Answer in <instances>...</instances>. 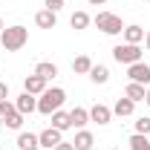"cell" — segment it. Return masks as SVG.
<instances>
[{
    "mask_svg": "<svg viewBox=\"0 0 150 150\" xmlns=\"http://www.w3.org/2000/svg\"><path fill=\"white\" fill-rule=\"evenodd\" d=\"M26 43H29V29L20 26V23L6 26V29L0 32V46H3L6 52H18V49H23Z\"/></svg>",
    "mask_w": 150,
    "mask_h": 150,
    "instance_id": "1",
    "label": "cell"
},
{
    "mask_svg": "<svg viewBox=\"0 0 150 150\" xmlns=\"http://www.w3.org/2000/svg\"><path fill=\"white\" fill-rule=\"evenodd\" d=\"M64 101H67V93L61 87H46L40 93V98H38V112L40 115H52L55 110L64 107Z\"/></svg>",
    "mask_w": 150,
    "mask_h": 150,
    "instance_id": "2",
    "label": "cell"
},
{
    "mask_svg": "<svg viewBox=\"0 0 150 150\" xmlns=\"http://www.w3.org/2000/svg\"><path fill=\"white\" fill-rule=\"evenodd\" d=\"M142 46L139 43H118V46H112V58L118 61V64H124V67H130V64H139L142 61Z\"/></svg>",
    "mask_w": 150,
    "mask_h": 150,
    "instance_id": "3",
    "label": "cell"
},
{
    "mask_svg": "<svg viewBox=\"0 0 150 150\" xmlns=\"http://www.w3.org/2000/svg\"><path fill=\"white\" fill-rule=\"evenodd\" d=\"M93 23L104 32V35H121V32H124L121 18H118V15H112V12H98V15L93 18Z\"/></svg>",
    "mask_w": 150,
    "mask_h": 150,
    "instance_id": "4",
    "label": "cell"
},
{
    "mask_svg": "<svg viewBox=\"0 0 150 150\" xmlns=\"http://www.w3.org/2000/svg\"><path fill=\"white\" fill-rule=\"evenodd\" d=\"M127 78L133 84H142V87H150V64L139 61V64H130L127 67Z\"/></svg>",
    "mask_w": 150,
    "mask_h": 150,
    "instance_id": "5",
    "label": "cell"
},
{
    "mask_svg": "<svg viewBox=\"0 0 150 150\" xmlns=\"http://www.w3.org/2000/svg\"><path fill=\"white\" fill-rule=\"evenodd\" d=\"M61 142H64V133L55 130V127H46L43 133H38V144H40L43 150H55Z\"/></svg>",
    "mask_w": 150,
    "mask_h": 150,
    "instance_id": "6",
    "label": "cell"
},
{
    "mask_svg": "<svg viewBox=\"0 0 150 150\" xmlns=\"http://www.w3.org/2000/svg\"><path fill=\"white\" fill-rule=\"evenodd\" d=\"M15 110H18L20 115H32V112L38 110V98H35L32 93H26V90H23V93L15 98Z\"/></svg>",
    "mask_w": 150,
    "mask_h": 150,
    "instance_id": "7",
    "label": "cell"
},
{
    "mask_svg": "<svg viewBox=\"0 0 150 150\" xmlns=\"http://www.w3.org/2000/svg\"><path fill=\"white\" fill-rule=\"evenodd\" d=\"M90 121H95V124H110L112 121V110L107 104H95V107H90Z\"/></svg>",
    "mask_w": 150,
    "mask_h": 150,
    "instance_id": "8",
    "label": "cell"
},
{
    "mask_svg": "<svg viewBox=\"0 0 150 150\" xmlns=\"http://www.w3.org/2000/svg\"><path fill=\"white\" fill-rule=\"evenodd\" d=\"M46 84H49V81H43V78L35 75V72L23 78V90H26V93H32V95H40L43 90H46Z\"/></svg>",
    "mask_w": 150,
    "mask_h": 150,
    "instance_id": "9",
    "label": "cell"
},
{
    "mask_svg": "<svg viewBox=\"0 0 150 150\" xmlns=\"http://www.w3.org/2000/svg\"><path fill=\"white\" fill-rule=\"evenodd\" d=\"M133 110H136V101H130L127 95H124V98H118V101L112 104V115H118V118H127V115H133Z\"/></svg>",
    "mask_w": 150,
    "mask_h": 150,
    "instance_id": "10",
    "label": "cell"
},
{
    "mask_svg": "<svg viewBox=\"0 0 150 150\" xmlns=\"http://www.w3.org/2000/svg\"><path fill=\"white\" fill-rule=\"evenodd\" d=\"M35 23L40 26V29H55L58 15H55V12H49V9H40V12L35 15Z\"/></svg>",
    "mask_w": 150,
    "mask_h": 150,
    "instance_id": "11",
    "label": "cell"
},
{
    "mask_svg": "<svg viewBox=\"0 0 150 150\" xmlns=\"http://www.w3.org/2000/svg\"><path fill=\"white\" fill-rule=\"evenodd\" d=\"M124 43H142L144 40V29L139 26V23H130V26H124Z\"/></svg>",
    "mask_w": 150,
    "mask_h": 150,
    "instance_id": "12",
    "label": "cell"
},
{
    "mask_svg": "<svg viewBox=\"0 0 150 150\" xmlns=\"http://www.w3.org/2000/svg\"><path fill=\"white\" fill-rule=\"evenodd\" d=\"M72 144H75V150H93L95 139H93V133H90V130H78V133H75V139H72Z\"/></svg>",
    "mask_w": 150,
    "mask_h": 150,
    "instance_id": "13",
    "label": "cell"
},
{
    "mask_svg": "<svg viewBox=\"0 0 150 150\" xmlns=\"http://www.w3.org/2000/svg\"><path fill=\"white\" fill-rule=\"evenodd\" d=\"M69 121H72V127L84 130V127H87V121H90V110H84V107H75V110H69Z\"/></svg>",
    "mask_w": 150,
    "mask_h": 150,
    "instance_id": "14",
    "label": "cell"
},
{
    "mask_svg": "<svg viewBox=\"0 0 150 150\" xmlns=\"http://www.w3.org/2000/svg\"><path fill=\"white\" fill-rule=\"evenodd\" d=\"M35 75H40L43 81H52V78L58 75V67L52 64V61H40V64L35 67Z\"/></svg>",
    "mask_w": 150,
    "mask_h": 150,
    "instance_id": "15",
    "label": "cell"
},
{
    "mask_svg": "<svg viewBox=\"0 0 150 150\" xmlns=\"http://www.w3.org/2000/svg\"><path fill=\"white\" fill-rule=\"evenodd\" d=\"M90 81H93V84H107V81H110V69H107L104 64H93V69H90Z\"/></svg>",
    "mask_w": 150,
    "mask_h": 150,
    "instance_id": "16",
    "label": "cell"
},
{
    "mask_svg": "<svg viewBox=\"0 0 150 150\" xmlns=\"http://www.w3.org/2000/svg\"><path fill=\"white\" fill-rule=\"evenodd\" d=\"M52 127H55V130H69V127H72V121H69V112H64V110H55L52 112Z\"/></svg>",
    "mask_w": 150,
    "mask_h": 150,
    "instance_id": "17",
    "label": "cell"
},
{
    "mask_svg": "<svg viewBox=\"0 0 150 150\" xmlns=\"http://www.w3.org/2000/svg\"><path fill=\"white\" fill-rule=\"evenodd\" d=\"M90 69H93V58H90V55H78V58L72 61V72L90 75Z\"/></svg>",
    "mask_w": 150,
    "mask_h": 150,
    "instance_id": "18",
    "label": "cell"
},
{
    "mask_svg": "<svg viewBox=\"0 0 150 150\" xmlns=\"http://www.w3.org/2000/svg\"><path fill=\"white\" fill-rule=\"evenodd\" d=\"M90 23H93V18H90L87 12H75L72 18H69V26H72L75 32H81V29H87Z\"/></svg>",
    "mask_w": 150,
    "mask_h": 150,
    "instance_id": "19",
    "label": "cell"
},
{
    "mask_svg": "<svg viewBox=\"0 0 150 150\" xmlns=\"http://www.w3.org/2000/svg\"><path fill=\"white\" fill-rule=\"evenodd\" d=\"M144 93H147V90H144V87H142V84H127V90H124V95H127V98H130V101H136V104H139V101H144Z\"/></svg>",
    "mask_w": 150,
    "mask_h": 150,
    "instance_id": "20",
    "label": "cell"
},
{
    "mask_svg": "<svg viewBox=\"0 0 150 150\" xmlns=\"http://www.w3.org/2000/svg\"><path fill=\"white\" fill-rule=\"evenodd\" d=\"M18 147L20 150L38 147V136H35V133H20V136H18Z\"/></svg>",
    "mask_w": 150,
    "mask_h": 150,
    "instance_id": "21",
    "label": "cell"
},
{
    "mask_svg": "<svg viewBox=\"0 0 150 150\" xmlns=\"http://www.w3.org/2000/svg\"><path fill=\"white\" fill-rule=\"evenodd\" d=\"M130 150H150V139L133 133V136H130Z\"/></svg>",
    "mask_w": 150,
    "mask_h": 150,
    "instance_id": "22",
    "label": "cell"
},
{
    "mask_svg": "<svg viewBox=\"0 0 150 150\" xmlns=\"http://www.w3.org/2000/svg\"><path fill=\"white\" fill-rule=\"evenodd\" d=\"M23 118H26V115H20V112L15 110L12 115H9V118H6V121H3V124H6L9 130H20V127H23Z\"/></svg>",
    "mask_w": 150,
    "mask_h": 150,
    "instance_id": "23",
    "label": "cell"
},
{
    "mask_svg": "<svg viewBox=\"0 0 150 150\" xmlns=\"http://www.w3.org/2000/svg\"><path fill=\"white\" fill-rule=\"evenodd\" d=\"M12 112H15V101H9V98H6V101H0V121H6Z\"/></svg>",
    "mask_w": 150,
    "mask_h": 150,
    "instance_id": "24",
    "label": "cell"
},
{
    "mask_svg": "<svg viewBox=\"0 0 150 150\" xmlns=\"http://www.w3.org/2000/svg\"><path fill=\"white\" fill-rule=\"evenodd\" d=\"M136 133H139V136H150V115L136 121Z\"/></svg>",
    "mask_w": 150,
    "mask_h": 150,
    "instance_id": "25",
    "label": "cell"
},
{
    "mask_svg": "<svg viewBox=\"0 0 150 150\" xmlns=\"http://www.w3.org/2000/svg\"><path fill=\"white\" fill-rule=\"evenodd\" d=\"M43 6H46V9H49V12H61V9H64V0H43Z\"/></svg>",
    "mask_w": 150,
    "mask_h": 150,
    "instance_id": "26",
    "label": "cell"
},
{
    "mask_svg": "<svg viewBox=\"0 0 150 150\" xmlns=\"http://www.w3.org/2000/svg\"><path fill=\"white\" fill-rule=\"evenodd\" d=\"M6 98H9V84L0 81V101H6Z\"/></svg>",
    "mask_w": 150,
    "mask_h": 150,
    "instance_id": "27",
    "label": "cell"
},
{
    "mask_svg": "<svg viewBox=\"0 0 150 150\" xmlns=\"http://www.w3.org/2000/svg\"><path fill=\"white\" fill-rule=\"evenodd\" d=\"M55 150H75V144H72V142H61Z\"/></svg>",
    "mask_w": 150,
    "mask_h": 150,
    "instance_id": "28",
    "label": "cell"
},
{
    "mask_svg": "<svg viewBox=\"0 0 150 150\" xmlns=\"http://www.w3.org/2000/svg\"><path fill=\"white\" fill-rule=\"evenodd\" d=\"M144 49H147V52H150V29H147V32H144Z\"/></svg>",
    "mask_w": 150,
    "mask_h": 150,
    "instance_id": "29",
    "label": "cell"
},
{
    "mask_svg": "<svg viewBox=\"0 0 150 150\" xmlns=\"http://www.w3.org/2000/svg\"><path fill=\"white\" fill-rule=\"evenodd\" d=\"M87 3H90V6H104L107 0H87Z\"/></svg>",
    "mask_w": 150,
    "mask_h": 150,
    "instance_id": "30",
    "label": "cell"
},
{
    "mask_svg": "<svg viewBox=\"0 0 150 150\" xmlns=\"http://www.w3.org/2000/svg\"><path fill=\"white\" fill-rule=\"evenodd\" d=\"M144 104L150 107V87H147V93H144Z\"/></svg>",
    "mask_w": 150,
    "mask_h": 150,
    "instance_id": "31",
    "label": "cell"
},
{
    "mask_svg": "<svg viewBox=\"0 0 150 150\" xmlns=\"http://www.w3.org/2000/svg\"><path fill=\"white\" fill-rule=\"evenodd\" d=\"M29 150H43V147H40V144H38V147H29Z\"/></svg>",
    "mask_w": 150,
    "mask_h": 150,
    "instance_id": "32",
    "label": "cell"
},
{
    "mask_svg": "<svg viewBox=\"0 0 150 150\" xmlns=\"http://www.w3.org/2000/svg\"><path fill=\"white\" fill-rule=\"evenodd\" d=\"M0 32H3V18H0Z\"/></svg>",
    "mask_w": 150,
    "mask_h": 150,
    "instance_id": "33",
    "label": "cell"
},
{
    "mask_svg": "<svg viewBox=\"0 0 150 150\" xmlns=\"http://www.w3.org/2000/svg\"><path fill=\"white\" fill-rule=\"evenodd\" d=\"M142 3H150V0H142Z\"/></svg>",
    "mask_w": 150,
    "mask_h": 150,
    "instance_id": "34",
    "label": "cell"
},
{
    "mask_svg": "<svg viewBox=\"0 0 150 150\" xmlns=\"http://www.w3.org/2000/svg\"><path fill=\"white\" fill-rule=\"evenodd\" d=\"M0 147H3V142H0Z\"/></svg>",
    "mask_w": 150,
    "mask_h": 150,
    "instance_id": "35",
    "label": "cell"
},
{
    "mask_svg": "<svg viewBox=\"0 0 150 150\" xmlns=\"http://www.w3.org/2000/svg\"><path fill=\"white\" fill-rule=\"evenodd\" d=\"M112 150H118V147H112Z\"/></svg>",
    "mask_w": 150,
    "mask_h": 150,
    "instance_id": "36",
    "label": "cell"
}]
</instances>
